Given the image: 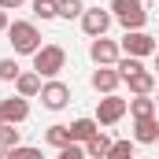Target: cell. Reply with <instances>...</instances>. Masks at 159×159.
<instances>
[{"label":"cell","instance_id":"cell-31","mask_svg":"<svg viewBox=\"0 0 159 159\" xmlns=\"http://www.w3.org/2000/svg\"><path fill=\"white\" fill-rule=\"evenodd\" d=\"M156 144H159V141H156Z\"/></svg>","mask_w":159,"mask_h":159},{"label":"cell","instance_id":"cell-28","mask_svg":"<svg viewBox=\"0 0 159 159\" xmlns=\"http://www.w3.org/2000/svg\"><path fill=\"white\" fill-rule=\"evenodd\" d=\"M156 70H159V52H156Z\"/></svg>","mask_w":159,"mask_h":159},{"label":"cell","instance_id":"cell-26","mask_svg":"<svg viewBox=\"0 0 159 159\" xmlns=\"http://www.w3.org/2000/svg\"><path fill=\"white\" fill-rule=\"evenodd\" d=\"M26 0H0V11H15V7H22Z\"/></svg>","mask_w":159,"mask_h":159},{"label":"cell","instance_id":"cell-16","mask_svg":"<svg viewBox=\"0 0 159 159\" xmlns=\"http://www.w3.org/2000/svg\"><path fill=\"white\" fill-rule=\"evenodd\" d=\"M129 115H133V119H152V115H156V100L133 96V100H129Z\"/></svg>","mask_w":159,"mask_h":159},{"label":"cell","instance_id":"cell-3","mask_svg":"<svg viewBox=\"0 0 159 159\" xmlns=\"http://www.w3.org/2000/svg\"><path fill=\"white\" fill-rule=\"evenodd\" d=\"M63 63H67V52H63L59 44H41L37 52H34V70L44 74V78L59 74V70H63Z\"/></svg>","mask_w":159,"mask_h":159},{"label":"cell","instance_id":"cell-8","mask_svg":"<svg viewBox=\"0 0 159 159\" xmlns=\"http://www.w3.org/2000/svg\"><path fill=\"white\" fill-rule=\"evenodd\" d=\"M122 115H126V100L122 96H104L100 100V107H96V122H104V126H111V122H119Z\"/></svg>","mask_w":159,"mask_h":159},{"label":"cell","instance_id":"cell-25","mask_svg":"<svg viewBox=\"0 0 159 159\" xmlns=\"http://www.w3.org/2000/svg\"><path fill=\"white\" fill-rule=\"evenodd\" d=\"M56 159H85V148H78V144H67V148H59V156Z\"/></svg>","mask_w":159,"mask_h":159},{"label":"cell","instance_id":"cell-15","mask_svg":"<svg viewBox=\"0 0 159 159\" xmlns=\"http://www.w3.org/2000/svg\"><path fill=\"white\" fill-rule=\"evenodd\" d=\"M129 89H133L137 96H148V93L156 89V74H152V70H141V74H133V78H129Z\"/></svg>","mask_w":159,"mask_h":159},{"label":"cell","instance_id":"cell-2","mask_svg":"<svg viewBox=\"0 0 159 159\" xmlns=\"http://www.w3.org/2000/svg\"><path fill=\"white\" fill-rule=\"evenodd\" d=\"M111 15L119 19L126 30H141L148 22V11H144L141 0H111Z\"/></svg>","mask_w":159,"mask_h":159},{"label":"cell","instance_id":"cell-20","mask_svg":"<svg viewBox=\"0 0 159 159\" xmlns=\"http://www.w3.org/2000/svg\"><path fill=\"white\" fill-rule=\"evenodd\" d=\"M0 148H4V152L19 148V129H15V126H7V122H0Z\"/></svg>","mask_w":159,"mask_h":159},{"label":"cell","instance_id":"cell-6","mask_svg":"<svg viewBox=\"0 0 159 159\" xmlns=\"http://www.w3.org/2000/svg\"><path fill=\"white\" fill-rule=\"evenodd\" d=\"M41 100H44L48 111H63L70 104V89L63 81H48V85H41Z\"/></svg>","mask_w":159,"mask_h":159},{"label":"cell","instance_id":"cell-30","mask_svg":"<svg viewBox=\"0 0 159 159\" xmlns=\"http://www.w3.org/2000/svg\"><path fill=\"white\" fill-rule=\"evenodd\" d=\"M156 104H159V96H156Z\"/></svg>","mask_w":159,"mask_h":159},{"label":"cell","instance_id":"cell-4","mask_svg":"<svg viewBox=\"0 0 159 159\" xmlns=\"http://www.w3.org/2000/svg\"><path fill=\"white\" fill-rule=\"evenodd\" d=\"M122 52L133 56V59H141V56H156V41L148 37L144 30H126V37H122Z\"/></svg>","mask_w":159,"mask_h":159},{"label":"cell","instance_id":"cell-23","mask_svg":"<svg viewBox=\"0 0 159 159\" xmlns=\"http://www.w3.org/2000/svg\"><path fill=\"white\" fill-rule=\"evenodd\" d=\"M34 15L37 19H56V0H34Z\"/></svg>","mask_w":159,"mask_h":159},{"label":"cell","instance_id":"cell-18","mask_svg":"<svg viewBox=\"0 0 159 159\" xmlns=\"http://www.w3.org/2000/svg\"><path fill=\"white\" fill-rule=\"evenodd\" d=\"M48 144H56V148H67V144H74L70 141V126H48Z\"/></svg>","mask_w":159,"mask_h":159},{"label":"cell","instance_id":"cell-11","mask_svg":"<svg viewBox=\"0 0 159 159\" xmlns=\"http://www.w3.org/2000/svg\"><path fill=\"white\" fill-rule=\"evenodd\" d=\"M133 141H141V144H156V141H159V122H156V115H152V119H137V126H133Z\"/></svg>","mask_w":159,"mask_h":159},{"label":"cell","instance_id":"cell-9","mask_svg":"<svg viewBox=\"0 0 159 159\" xmlns=\"http://www.w3.org/2000/svg\"><path fill=\"white\" fill-rule=\"evenodd\" d=\"M89 56L96 59V67H111V63H119V44L107 41V37H96L93 48H89Z\"/></svg>","mask_w":159,"mask_h":159},{"label":"cell","instance_id":"cell-27","mask_svg":"<svg viewBox=\"0 0 159 159\" xmlns=\"http://www.w3.org/2000/svg\"><path fill=\"white\" fill-rule=\"evenodd\" d=\"M11 22H7V11H0V30H7Z\"/></svg>","mask_w":159,"mask_h":159},{"label":"cell","instance_id":"cell-10","mask_svg":"<svg viewBox=\"0 0 159 159\" xmlns=\"http://www.w3.org/2000/svg\"><path fill=\"white\" fill-rule=\"evenodd\" d=\"M96 133H100V122H96V119H78V122H70V141H74V144L93 141Z\"/></svg>","mask_w":159,"mask_h":159},{"label":"cell","instance_id":"cell-21","mask_svg":"<svg viewBox=\"0 0 159 159\" xmlns=\"http://www.w3.org/2000/svg\"><path fill=\"white\" fill-rule=\"evenodd\" d=\"M107 159H133V144L129 141H115L111 152H107Z\"/></svg>","mask_w":159,"mask_h":159},{"label":"cell","instance_id":"cell-22","mask_svg":"<svg viewBox=\"0 0 159 159\" xmlns=\"http://www.w3.org/2000/svg\"><path fill=\"white\" fill-rule=\"evenodd\" d=\"M19 74H22V70H19L15 59H0V81H15Z\"/></svg>","mask_w":159,"mask_h":159},{"label":"cell","instance_id":"cell-19","mask_svg":"<svg viewBox=\"0 0 159 159\" xmlns=\"http://www.w3.org/2000/svg\"><path fill=\"white\" fill-rule=\"evenodd\" d=\"M115 70H119V78H122V81H129L133 74H141L144 67H141V59H133V56H126V59H119V63H115Z\"/></svg>","mask_w":159,"mask_h":159},{"label":"cell","instance_id":"cell-13","mask_svg":"<svg viewBox=\"0 0 159 159\" xmlns=\"http://www.w3.org/2000/svg\"><path fill=\"white\" fill-rule=\"evenodd\" d=\"M111 137L107 133H96L93 141H85V156H93V159H107V152H111Z\"/></svg>","mask_w":159,"mask_h":159},{"label":"cell","instance_id":"cell-17","mask_svg":"<svg viewBox=\"0 0 159 159\" xmlns=\"http://www.w3.org/2000/svg\"><path fill=\"white\" fill-rule=\"evenodd\" d=\"M56 15L59 19H81L85 15V4L81 0H56Z\"/></svg>","mask_w":159,"mask_h":159},{"label":"cell","instance_id":"cell-29","mask_svg":"<svg viewBox=\"0 0 159 159\" xmlns=\"http://www.w3.org/2000/svg\"><path fill=\"white\" fill-rule=\"evenodd\" d=\"M0 159H7V152H0Z\"/></svg>","mask_w":159,"mask_h":159},{"label":"cell","instance_id":"cell-7","mask_svg":"<svg viewBox=\"0 0 159 159\" xmlns=\"http://www.w3.org/2000/svg\"><path fill=\"white\" fill-rule=\"evenodd\" d=\"M30 115V104H26V96H7V100H0V122H7V126H15V122H22Z\"/></svg>","mask_w":159,"mask_h":159},{"label":"cell","instance_id":"cell-14","mask_svg":"<svg viewBox=\"0 0 159 159\" xmlns=\"http://www.w3.org/2000/svg\"><path fill=\"white\" fill-rule=\"evenodd\" d=\"M15 85H19V96H37V93H41V74H37V70L19 74V78H15Z\"/></svg>","mask_w":159,"mask_h":159},{"label":"cell","instance_id":"cell-1","mask_svg":"<svg viewBox=\"0 0 159 159\" xmlns=\"http://www.w3.org/2000/svg\"><path fill=\"white\" fill-rule=\"evenodd\" d=\"M7 34H11V48H15L19 56H34L41 48V34H37L34 22H11Z\"/></svg>","mask_w":159,"mask_h":159},{"label":"cell","instance_id":"cell-5","mask_svg":"<svg viewBox=\"0 0 159 159\" xmlns=\"http://www.w3.org/2000/svg\"><path fill=\"white\" fill-rule=\"evenodd\" d=\"M111 11H104V7H85V15H81V30L89 34V37H104L107 34V26H111Z\"/></svg>","mask_w":159,"mask_h":159},{"label":"cell","instance_id":"cell-12","mask_svg":"<svg viewBox=\"0 0 159 159\" xmlns=\"http://www.w3.org/2000/svg\"><path fill=\"white\" fill-rule=\"evenodd\" d=\"M119 81H122V78H119V70H111V67H100V70L93 74V89H96V93H107V96H111Z\"/></svg>","mask_w":159,"mask_h":159},{"label":"cell","instance_id":"cell-24","mask_svg":"<svg viewBox=\"0 0 159 159\" xmlns=\"http://www.w3.org/2000/svg\"><path fill=\"white\" fill-rule=\"evenodd\" d=\"M7 159H44V156H41V148H22V144H19V148L7 152Z\"/></svg>","mask_w":159,"mask_h":159}]
</instances>
